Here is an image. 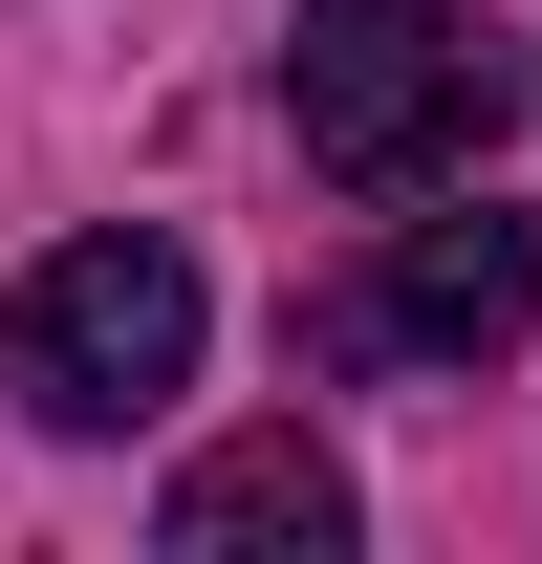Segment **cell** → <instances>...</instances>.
<instances>
[{
	"instance_id": "7a4b0ae2",
	"label": "cell",
	"mask_w": 542,
	"mask_h": 564,
	"mask_svg": "<svg viewBox=\"0 0 542 564\" xmlns=\"http://www.w3.org/2000/svg\"><path fill=\"white\" fill-rule=\"evenodd\" d=\"M196 261L152 239V217H109V239H44V261L0 282V391L44 434H131V413H174L196 391Z\"/></svg>"
},
{
	"instance_id": "277c9868",
	"label": "cell",
	"mask_w": 542,
	"mask_h": 564,
	"mask_svg": "<svg viewBox=\"0 0 542 564\" xmlns=\"http://www.w3.org/2000/svg\"><path fill=\"white\" fill-rule=\"evenodd\" d=\"M152 543L174 564H326L347 543V456L326 434H217V456H174V499H152Z\"/></svg>"
},
{
	"instance_id": "3957f363",
	"label": "cell",
	"mask_w": 542,
	"mask_h": 564,
	"mask_svg": "<svg viewBox=\"0 0 542 564\" xmlns=\"http://www.w3.org/2000/svg\"><path fill=\"white\" fill-rule=\"evenodd\" d=\"M521 326H542V217L477 196V217H412L369 282H326L304 348H326V369H499Z\"/></svg>"
},
{
	"instance_id": "6da1fadb",
	"label": "cell",
	"mask_w": 542,
	"mask_h": 564,
	"mask_svg": "<svg viewBox=\"0 0 542 564\" xmlns=\"http://www.w3.org/2000/svg\"><path fill=\"white\" fill-rule=\"evenodd\" d=\"M282 109H304V152H326L347 196H456L477 152L521 131V44L477 0H304Z\"/></svg>"
}]
</instances>
